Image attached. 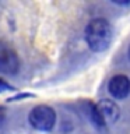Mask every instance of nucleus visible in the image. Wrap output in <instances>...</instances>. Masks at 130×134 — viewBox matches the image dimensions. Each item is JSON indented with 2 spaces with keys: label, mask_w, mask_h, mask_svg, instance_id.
<instances>
[{
  "label": "nucleus",
  "mask_w": 130,
  "mask_h": 134,
  "mask_svg": "<svg viewBox=\"0 0 130 134\" xmlns=\"http://www.w3.org/2000/svg\"><path fill=\"white\" fill-rule=\"evenodd\" d=\"M85 41L94 52L106 50L112 41V27L105 18L92 20L85 28Z\"/></svg>",
  "instance_id": "f257e3e1"
},
{
  "label": "nucleus",
  "mask_w": 130,
  "mask_h": 134,
  "mask_svg": "<svg viewBox=\"0 0 130 134\" xmlns=\"http://www.w3.org/2000/svg\"><path fill=\"white\" fill-rule=\"evenodd\" d=\"M28 121L34 129L39 130V131H49L55 126L56 113L48 105H38L29 112Z\"/></svg>",
  "instance_id": "f03ea898"
},
{
  "label": "nucleus",
  "mask_w": 130,
  "mask_h": 134,
  "mask_svg": "<svg viewBox=\"0 0 130 134\" xmlns=\"http://www.w3.org/2000/svg\"><path fill=\"white\" fill-rule=\"evenodd\" d=\"M20 69V59L15 50L0 41V73L15 74Z\"/></svg>",
  "instance_id": "7ed1b4c3"
},
{
  "label": "nucleus",
  "mask_w": 130,
  "mask_h": 134,
  "mask_svg": "<svg viewBox=\"0 0 130 134\" xmlns=\"http://www.w3.org/2000/svg\"><path fill=\"white\" fill-rule=\"evenodd\" d=\"M108 91L115 99H123L130 94V80L123 74H117L111 78Z\"/></svg>",
  "instance_id": "20e7f679"
},
{
  "label": "nucleus",
  "mask_w": 130,
  "mask_h": 134,
  "mask_svg": "<svg viewBox=\"0 0 130 134\" xmlns=\"http://www.w3.org/2000/svg\"><path fill=\"white\" fill-rule=\"evenodd\" d=\"M96 108L102 116L105 123H115L120 116V109L119 106L111 99H102L96 103Z\"/></svg>",
  "instance_id": "39448f33"
},
{
  "label": "nucleus",
  "mask_w": 130,
  "mask_h": 134,
  "mask_svg": "<svg viewBox=\"0 0 130 134\" xmlns=\"http://www.w3.org/2000/svg\"><path fill=\"white\" fill-rule=\"evenodd\" d=\"M88 115H90V119L92 121V124H95L96 127H104L105 126V121L102 119V116H101L96 105H90V106H88Z\"/></svg>",
  "instance_id": "423d86ee"
},
{
  "label": "nucleus",
  "mask_w": 130,
  "mask_h": 134,
  "mask_svg": "<svg viewBox=\"0 0 130 134\" xmlns=\"http://www.w3.org/2000/svg\"><path fill=\"white\" fill-rule=\"evenodd\" d=\"M7 91H15V87L11 85L10 82H7L4 78H0V94L7 92Z\"/></svg>",
  "instance_id": "0eeeda50"
},
{
  "label": "nucleus",
  "mask_w": 130,
  "mask_h": 134,
  "mask_svg": "<svg viewBox=\"0 0 130 134\" xmlns=\"http://www.w3.org/2000/svg\"><path fill=\"white\" fill-rule=\"evenodd\" d=\"M31 96H34V95L32 94H18V95H15V96L8 98L7 102H14V100H20V99H23V98H31Z\"/></svg>",
  "instance_id": "6e6552de"
},
{
  "label": "nucleus",
  "mask_w": 130,
  "mask_h": 134,
  "mask_svg": "<svg viewBox=\"0 0 130 134\" xmlns=\"http://www.w3.org/2000/svg\"><path fill=\"white\" fill-rule=\"evenodd\" d=\"M129 59H130V48H129Z\"/></svg>",
  "instance_id": "1a4fd4ad"
}]
</instances>
